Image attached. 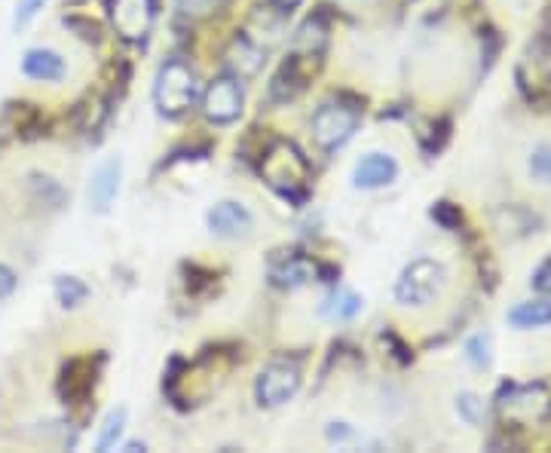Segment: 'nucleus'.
<instances>
[{"label":"nucleus","mask_w":551,"mask_h":453,"mask_svg":"<svg viewBox=\"0 0 551 453\" xmlns=\"http://www.w3.org/2000/svg\"><path fill=\"white\" fill-rule=\"evenodd\" d=\"M447 288V270L444 264L432 261V258H417L414 264L405 267V273L395 282V300L402 307H432L435 300L444 294Z\"/></svg>","instance_id":"nucleus-1"},{"label":"nucleus","mask_w":551,"mask_h":453,"mask_svg":"<svg viewBox=\"0 0 551 453\" xmlns=\"http://www.w3.org/2000/svg\"><path fill=\"white\" fill-rule=\"evenodd\" d=\"M196 95H199V83L187 62L172 59L160 68L157 86H154V102L163 117H181L187 108H193Z\"/></svg>","instance_id":"nucleus-2"},{"label":"nucleus","mask_w":551,"mask_h":453,"mask_svg":"<svg viewBox=\"0 0 551 453\" xmlns=\"http://www.w3.org/2000/svg\"><path fill=\"white\" fill-rule=\"evenodd\" d=\"M264 178L282 193V196H304L307 190V160L297 154L291 144H276L261 163Z\"/></svg>","instance_id":"nucleus-3"},{"label":"nucleus","mask_w":551,"mask_h":453,"mask_svg":"<svg viewBox=\"0 0 551 453\" xmlns=\"http://www.w3.org/2000/svg\"><path fill=\"white\" fill-rule=\"evenodd\" d=\"M359 129V111L346 105H322L313 117V138L322 150L343 147Z\"/></svg>","instance_id":"nucleus-4"},{"label":"nucleus","mask_w":551,"mask_h":453,"mask_svg":"<svg viewBox=\"0 0 551 453\" xmlns=\"http://www.w3.org/2000/svg\"><path fill=\"white\" fill-rule=\"evenodd\" d=\"M300 389V368L297 362H270L258 383H255V395H258V405L264 408H279L285 405L288 398H294Z\"/></svg>","instance_id":"nucleus-5"},{"label":"nucleus","mask_w":551,"mask_h":453,"mask_svg":"<svg viewBox=\"0 0 551 453\" xmlns=\"http://www.w3.org/2000/svg\"><path fill=\"white\" fill-rule=\"evenodd\" d=\"M242 86L236 77H218L206 95H203V111L212 123H233L242 114Z\"/></svg>","instance_id":"nucleus-6"},{"label":"nucleus","mask_w":551,"mask_h":453,"mask_svg":"<svg viewBox=\"0 0 551 453\" xmlns=\"http://www.w3.org/2000/svg\"><path fill=\"white\" fill-rule=\"evenodd\" d=\"M157 7L154 0H114L111 4V19L126 40H144L154 25Z\"/></svg>","instance_id":"nucleus-7"},{"label":"nucleus","mask_w":551,"mask_h":453,"mask_svg":"<svg viewBox=\"0 0 551 453\" xmlns=\"http://www.w3.org/2000/svg\"><path fill=\"white\" fill-rule=\"evenodd\" d=\"M255 227V218L248 215L245 206L233 203V199H224V203L212 206L209 212V230L215 236H224V239H239V236H248Z\"/></svg>","instance_id":"nucleus-8"},{"label":"nucleus","mask_w":551,"mask_h":453,"mask_svg":"<svg viewBox=\"0 0 551 453\" xmlns=\"http://www.w3.org/2000/svg\"><path fill=\"white\" fill-rule=\"evenodd\" d=\"M120 175H123V163L117 157L105 160L89 178V206L95 212H108L111 203L120 193Z\"/></svg>","instance_id":"nucleus-9"},{"label":"nucleus","mask_w":551,"mask_h":453,"mask_svg":"<svg viewBox=\"0 0 551 453\" xmlns=\"http://www.w3.org/2000/svg\"><path fill=\"white\" fill-rule=\"evenodd\" d=\"M395 178H398V163L389 154H368L356 163V172H353L356 187H365V190L386 187Z\"/></svg>","instance_id":"nucleus-10"},{"label":"nucleus","mask_w":551,"mask_h":453,"mask_svg":"<svg viewBox=\"0 0 551 453\" xmlns=\"http://www.w3.org/2000/svg\"><path fill=\"white\" fill-rule=\"evenodd\" d=\"M316 276V267L304 255H282L270 264V279L279 288H304Z\"/></svg>","instance_id":"nucleus-11"},{"label":"nucleus","mask_w":551,"mask_h":453,"mask_svg":"<svg viewBox=\"0 0 551 453\" xmlns=\"http://www.w3.org/2000/svg\"><path fill=\"white\" fill-rule=\"evenodd\" d=\"M506 322L518 331H536L551 325V297H533L515 304L506 316Z\"/></svg>","instance_id":"nucleus-12"},{"label":"nucleus","mask_w":551,"mask_h":453,"mask_svg":"<svg viewBox=\"0 0 551 453\" xmlns=\"http://www.w3.org/2000/svg\"><path fill=\"white\" fill-rule=\"evenodd\" d=\"M22 71L31 80H43V83H56L65 77V59L53 49H28L22 59Z\"/></svg>","instance_id":"nucleus-13"},{"label":"nucleus","mask_w":551,"mask_h":453,"mask_svg":"<svg viewBox=\"0 0 551 453\" xmlns=\"http://www.w3.org/2000/svg\"><path fill=\"white\" fill-rule=\"evenodd\" d=\"M319 313L325 319H334V322H349V319H356L362 313V297L353 294V291H346V288H337L334 294H328L322 300Z\"/></svg>","instance_id":"nucleus-14"},{"label":"nucleus","mask_w":551,"mask_h":453,"mask_svg":"<svg viewBox=\"0 0 551 453\" xmlns=\"http://www.w3.org/2000/svg\"><path fill=\"white\" fill-rule=\"evenodd\" d=\"M261 62H264V53H261L258 43H252L248 37H236V40H233L230 65L239 71V77H252V74H258Z\"/></svg>","instance_id":"nucleus-15"},{"label":"nucleus","mask_w":551,"mask_h":453,"mask_svg":"<svg viewBox=\"0 0 551 453\" xmlns=\"http://www.w3.org/2000/svg\"><path fill=\"white\" fill-rule=\"evenodd\" d=\"M527 175L533 184L551 190V144H536L527 154Z\"/></svg>","instance_id":"nucleus-16"},{"label":"nucleus","mask_w":551,"mask_h":453,"mask_svg":"<svg viewBox=\"0 0 551 453\" xmlns=\"http://www.w3.org/2000/svg\"><path fill=\"white\" fill-rule=\"evenodd\" d=\"M123 429H126V411H123V408H117V411H111V414L105 417V423H102V432H98L95 447H98V450H111V447H117V441L123 438Z\"/></svg>","instance_id":"nucleus-17"},{"label":"nucleus","mask_w":551,"mask_h":453,"mask_svg":"<svg viewBox=\"0 0 551 453\" xmlns=\"http://www.w3.org/2000/svg\"><path fill=\"white\" fill-rule=\"evenodd\" d=\"M56 297L62 307H80L89 297V288L77 279V276H59L56 279Z\"/></svg>","instance_id":"nucleus-18"},{"label":"nucleus","mask_w":551,"mask_h":453,"mask_svg":"<svg viewBox=\"0 0 551 453\" xmlns=\"http://www.w3.org/2000/svg\"><path fill=\"white\" fill-rule=\"evenodd\" d=\"M466 359L475 365V368H487L490 365V337L484 334H475L466 340Z\"/></svg>","instance_id":"nucleus-19"},{"label":"nucleus","mask_w":551,"mask_h":453,"mask_svg":"<svg viewBox=\"0 0 551 453\" xmlns=\"http://www.w3.org/2000/svg\"><path fill=\"white\" fill-rule=\"evenodd\" d=\"M457 414H460L469 426H478V423H481V414H484L481 398L472 395V392H460V395H457Z\"/></svg>","instance_id":"nucleus-20"},{"label":"nucleus","mask_w":551,"mask_h":453,"mask_svg":"<svg viewBox=\"0 0 551 453\" xmlns=\"http://www.w3.org/2000/svg\"><path fill=\"white\" fill-rule=\"evenodd\" d=\"M46 7V0H16V16H13V28L16 31H22V28H28L34 19H37V13Z\"/></svg>","instance_id":"nucleus-21"},{"label":"nucleus","mask_w":551,"mask_h":453,"mask_svg":"<svg viewBox=\"0 0 551 453\" xmlns=\"http://www.w3.org/2000/svg\"><path fill=\"white\" fill-rule=\"evenodd\" d=\"M175 4H178V10L187 13V16H203V13L221 7L224 0H175Z\"/></svg>","instance_id":"nucleus-22"},{"label":"nucleus","mask_w":551,"mask_h":453,"mask_svg":"<svg viewBox=\"0 0 551 453\" xmlns=\"http://www.w3.org/2000/svg\"><path fill=\"white\" fill-rule=\"evenodd\" d=\"M16 291V273L0 264V297H10Z\"/></svg>","instance_id":"nucleus-23"},{"label":"nucleus","mask_w":551,"mask_h":453,"mask_svg":"<svg viewBox=\"0 0 551 453\" xmlns=\"http://www.w3.org/2000/svg\"><path fill=\"white\" fill-rule=\"evenodd\" d=\"M536 285H539V291H545V294H551V261L536 273Z\"/></svg>","instance_id":"nucleus-24"},{"label":"nucleus","mask_w":551,"mask_h":453,"mask_svg":"<svg viewBox=\"0 0 551 453\" xmlns=\"http://www.w3.org/2000/svg\"><path fill=\"white\" fill-rule=\"evenodd\" d=\"M346 435H349L346 423H331V429H328V438H331V441H343Z\"/></svg>","instance_id":"nucleus-25"},{"label":"nucleus","mask_w":551,"mask_h":453,"mask_svg":"<svg viewBox=\"0 0 551 453\" xmlns=\"http://www.w3.org/2000/svg\"><path fill=\"white\" fill-rule=\"evenodd\" d=\"M273 4H276L282 13H291L294 7H300V0H273Z\"/></svg>","instance_id":"nucleus-26"}]
</instances>
